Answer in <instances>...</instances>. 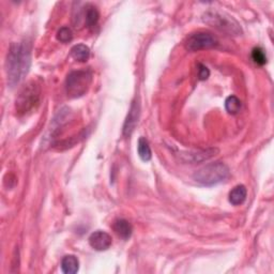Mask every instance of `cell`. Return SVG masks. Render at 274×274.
I'll return each instance as SVG.
<instances>
[{
    "instance_id": "6da1fadb",
    "label": "cell",
    "mask_w": 274,
    "mask_h": 274,
    "mask_svg": "<svg viewBox=\"0 0 274 274\" xmlns=\"http://www.w3.org/2000/svg\"><path fill=\"white\" fill-rule=\"evenodd\" d=\"M31 66V46L27 42L13 43L6 60L8 84L10 87L19 85L28 74Z\"/></svg>"
},
{
    "instance_id": "7a4b0ae2",
    "label": "cell",
    "mask_w": 274,
    "mask_h": 274,
    "mask_svg": "<svg viewBox=\"0 0 274 274\" xmlns=\"http://www.w3.org/2000/svg\"><path fill=\"white\" fill-rule=\"evenodd\" d=\"M228 166L222 162L210 163L202 169L198 170L193 175V179L197 183L205 185V187H212L221 182H224L229 177Z\"/></svg>"
},
{
    "instance_id": "3957f363",
    "label": "cell",
    "mask_w": 274,
    "mask_h": 274,
    "mask_svg": "<svg viewBox=\"0 0 274 274\" xmlns=\"http://www.w3.org/2000/svg\"><path fill=\"white\" fill-rule=\"evenodd\" d=\"M41 98V87L34 81L23 86L15 101L16 113L26 115L39 105Z\"/></svg>"
},
{
    "instance_id": "277c9868",
    "label": "cell",
    "mask_w": 274,
    "mask_h": 274,
    "mask_svg": "<svg viewBox=\"0 0 274 274\" xmlns=\"http://www.w3.org/2000/svg\"><path fill=\"white\" fill-rule=\"evenodd\" d=\"M92 83V73L89 70L72 71L66 79V91L69 98L76 99L85 95Z\"/></svg>"
},
{
    "instance_id": "5b68a950",
    "label": "cell",
    "mask_w": 274,
    "mask_h": 274,
    "mask_svg": "<svg viewBox=\"0 0 274 274\" xmlns=\"http://www.w3.org/2000/svg\"><path fill=\"white\" fill-rule=\"evenodd\" d=\"M204 21L213 26L216 29L226 32L228 34H233V35H238L239 33H241V28L240 25L238 24L233 17L228 16L226 14H222L216 11H210L207 12L204 15Z\"/></svg>"
},
{
    "instance_id": "8992f818",
    "label": "cell",
    "mask_w": 274,
    "mask_h": 274,
    "mask_svg": "<svg viewBox=\"0 0 274 274\" xmlns=\"http://www.w3.org/2000/svg\"><path fill=\"white\" fill-rule=\"evenodd\" d=\"M217 39L213 34L207 31H198L191 34L185 46L190 51H198L201 49L213 48L217 45Z\"/></svg>"
},
{
    "instance_id": "52a82bcc",
    "label": "cell",
    "mask_w": 274,
    "mask_h": 274,
    "mask_svg": "<svg viewBox=\"0 0 274 274\" xmlns=\"http://www.w3.org/2000/svg\"><path fill=\"white\" fill-rule=\"evenodd\" d=\"M113 239L109 234L103 231H96L92 233L89 237V244L93 250L98 252H103L108 250L112 246Z\"/></svg>"
},
{
    "instance_id": "ba28073f",
    "label": "cell",
    "mask_w": 274,
    "mask_h": 274,
    "mask_svg": "<svg viewBox=\"0 0 274 274\" xmlns=\"http://www.w3.org/2000/svg\"><path fill=\"white\" fill-rule=\"evenodd\" d=\"M140 115V106L138 102H133L131 105V108L125 121V126H123V134L125 136H130L133 133L139 119Z\"/></svg>"
},
{
    "instance_id": "9c48e42d",
    "label": "cell",
    "mask_w": 274,
    "mask_h": 274,
    "mask_svg": "<svg viewBox=\"0 0 274 274\" xmlns=\"http://www.w3.org/2000/svg\"><path fill=\"white\" fill-rule=\"evenodd\" d=\"M218 152L216 148H209L206 150H198V151L194 152H188L187 154H182L184 157V161L191 162V163H199L202 161H206L208 158L215 155V153Z\"/></svg>"
},
{
    "instance_id": "30bf717a",
    "label": "cell",
    "mask_w": 274,
    "mask_h": 274,
    "mask_svg": "<svg viewBox=\"0 0 274 274\" xmlns=\"http://www.w3.org/2000/svg\"><path fill=\"white\" fill-rule=\"evenodd\" d=\"M114 232L120 237L123 240H128L131 238L132 233H133V227L130 224L129 221L125 218H118L113 224Z\"/></svg>"
},
{
    "instance_id": "8fae6325",
    "label": "cell",
    "mask_w": 274,
    "mask_h": 274,
    "mask_svg": "<svg viewBox=\"0 0 274 274\" xmlns=\"http://www.w3.org/2000/svg\"><path fill=\"white\" fill-rule=\"evenodd\" d=\"M247 196V190L244 185L240 184L235 187L229 193V202L234 206H240L245 201Z\"/></svg>"
},
{
    "instance_id": "7c38bea8",
    "label": "cell",
    "mask_w": 274,
    "mask_h": 274,
    "mask_svg": "<svg viewBox=\"0 0 274 274\" xmlns=\"http://www.w3.org/2000/svg\"><path fill=\"white\" fill-rule=\"evenodd\" d=\"M79 269V261L74 255H67L61 260V270L66 274H75Z\"/></svg>"
},
{
    "instance_id": "4fadbf2b",
    "label": "cell",
    "mask_w": 274,
    "mask_h": 274,
    "mask_svg": "<svg viewBox=\"0 0 274 274\" xmlns=\"http://www.w3.org/2000/svg\"><path fill=\"white\" fill-rule=\"evenodd\" d=\"M71 56L79 63H86L90 57V49L85 44H77L71 49Z\"/></svg>"
},
{
    "instance_id": "5bb4252c",
    "label": "cell",
    "mask_w": 274,
    "mask_h": 274,
    "mask_svg": "<svg viewBox=\"0 0 274 274\" xmlns=\"http://www.w3.org/2000/svg\"><path fill=\"white\" fill-rule=\"evenodd\" d=\"M137 152L139 157L144 162H149L152 157V151L151 148L149 146L148 140L145 137H140L137 143Z\"/></svg>"
},
{
    "instance_id": "9a60e30c",
    "label": "cell",
    "mask_w": 274,
    "mask_h": 274,
    "mask_svg": "<svg viewBox=\"0 0 274 274\" xmlns=\"http://www.w3.org/2000/svg\"><path fill=\"white\" fill-rule=\"evenodd\" d=\"M84 16H85V23L87 25V27L92 28L96 24H98L100 14H99V11L96 10L95 7L87 6L86 10L84 12Z\"/></svg>"
},
{
    "instance_id": "2e32d148",
    "label": "cell",
    "mask_w": 274,
    "mask_h": 274,
    "mask_svg": "<svg viewBox=\"0 0 274 274\" xmlns=\"http://www.w3.org/2000/svg\"><path fill=\"white\" fill-rule=\"evenodd\" d=\"M242 107L241 101L236 95H229L225 101V108L228 114L237 115Z\"/></svg>"
},
{
    "instance_id": "e0dca14e",
    "label": "cell",
    "mask_w": 274,
    "mask_h": 274,
    "mask_svg": "<svg viewBox=\"0 0 274 274\" xmlns=\"http://www.w3.org/2000/svg\"><path fill=\"white\" fill-rule=\"evenodd\" d=\"M252 59L258 66H264L267 64V55L261 47H255L252 50Z\"/></svg>"
},
{
    "instance_id": "ac0fdd59",
    "label": "cell",
    "mask_w": 274,
    "mask_h": 274,
    "mask_svg": "<svg viewBox=\"0 0 274 274\" xmlns=\"http://www.w3.org/2000/svg\"><path fill=\"white\" fill-rule=\"evenodd\" d=\"M56 37L61 43H69L73 39V32L69 27H63L58 30Z\"/></svg>"
},
{
    "instance_id": "d6986e66",
    "label": "cell",
    "mask_w": 274,
    "mask_h": 274,
    "mask_svg": "<svg viewBox=\"0 0 274 274\" xmlns=\"http://www.w3.org/2000/svg\"><path fill=\"white\" fill-rule=\"evenodd\" d=\"M210 76L209 69L204 65H198V78L200 81H206Z\"/></svg>"
}]
</instances>
